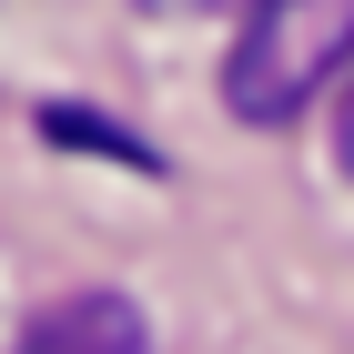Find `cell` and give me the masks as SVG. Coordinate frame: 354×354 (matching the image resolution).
<instances>
[{"mask_svg": "<svg viewBox=\"0 0 354 354\" xmlns=\"http://www.w3.org/2000/svg\"><path fill=\"white\" fill-rule=\"evenodd\" d=\"M344 61H354V0H243L223 102L243 122H294Z\"/></svg>", "mask_w": 354, "mask_h": 354, "instance_id": "cell-1", "label": "cell"}, {"mask_svg": "<svg viewBox=\"0 0 354 354\" xmlns=\"http://www.w3.org/2000/svg\"><path fill=\"white\" fill-rule=\"evenodd\" d=\"M21 354H152V334L122 294H71L21 334Z\"/></svg>", "mask_w": 354, "mask_h": 354, "instance_id": "cell-2", "label": "cell"}, {"mask_svg": "<svg viewBox=\"0 0 354 354\" xmlns=\"http://www.w3.org/2000/svg\"><path fill=\"white\" fill-rule=\"evenodd\" d=\"M334 152H344V172H354V91H344V122H334Z\"/></svg>", "mask_w": 354, "mask_h": 354, "instance_id": "cell-3", "label": "cell"}, {"mask_svg": "<svg viewBox=\"0 0 354 354\" xmlns=\"http://www.w3.org/2000/svg\"><path fill=\"white\" fill-rule=\"evenodd\" d=\"M152 10H233V0H152Z\"/></svg>", "mask_w": 354, "mask_h": 354, "instance_id": "cell-4", "label": "cell"}]
</instances>
